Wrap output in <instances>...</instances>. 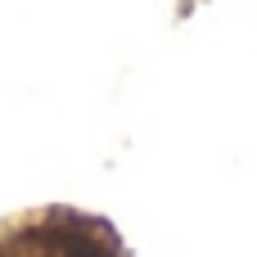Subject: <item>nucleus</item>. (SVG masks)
<instances>
[]
</instances>
